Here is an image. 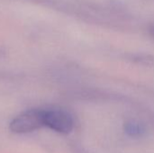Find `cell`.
Here are the masks:
<instances>
[{
	"mask_svg": "<svg viewBox=\"0 0 154 153\" xmlns=\"http://www.w3.org/2000/svg\"><path fill=\"white\" fill-rule=\"evenodd\" d=\"M44 109H30L16 117L10 123V130L14 133H28L44 126Z\"/></svg>",
	"mask_w": 154,
	"mask_h": 153,
	"instance_id": "1",
	"label": "cell"
},
{
	"mask_svg": "<svg viewBox=\"0 0 154 153\" xmlns=\"http://www.w3.org/2000/svg\"><path fill=\"white\" fill-rule=\"evenodd\" d=\"M43 119L44 126L61 134H68L71 133L74 128V121L72 116L69 113L63 109H44Z\"/></svg>",
	"mask_w": 154,
	"mask_h": 153,
	"instance_id": "2",
	"label": "cell"
},
{
	"mask_svg": "<svg viewBox=\"0 0 154 153\" xmlns=\"http://www.w3.org/2000/svg\"><path fill=\"white\" fill-rule=\"evenodd\" d=\"M124 130H125V133L131 137L142 136L144 133L143 126L135 121H128V122L125 123Z\"/></svg>",
	"mask_w": 154,
	"mask_h": 153,
	"instance_id": "3",
	"label": "cell"
},
{
	"mask_svg": "<svg viewBox=\"0 0 154 153\" xmlns=\"http://www.w3.org/2000/svg\"><path fill=\"white\" fill-rule=\"evenodd\" d=\"M151 33H152V35L154 37V26H152V29H151Z\"/></svg>",
	"mask_w": 154,
	"mask_h": 153,
	"instance_id": "4",
	"label": "cell"
}]
</instances>
